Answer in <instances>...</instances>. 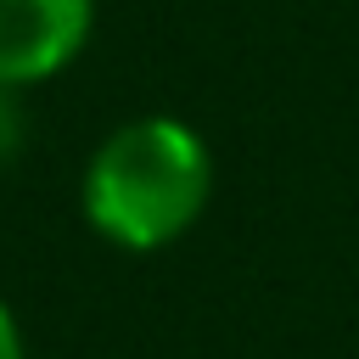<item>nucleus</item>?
<instances>
[{"mask_svg":"<svg viewBox=\"0 0 359 359\" xmlns=\"http://www.w3.org/2000/svg\"><path fill=\"white\" fill-rule=\"evenodd\" d=\"M213 196V157L208 140L168 118L146 112L118 123L84 163V219L107 247L123 252H157L174 247Z\"/></svg>","mask_w":359,"mask_h":359,"instance_id":"1","label":"nucleus"},{"mask_svg":"<svg viewBox=\"0 0 359 359\" xmlns=\"http://www.w3.org/2000/svg\"><path fill=\"white\" fill-rule=\"evenodd\" d=\"M28 140V118H22V90L17 84H0V168L22 151Z\"/></svg>","mask_w":359,"mask_h":359,"instance_id":"3","label":"nucleus"},{"mask_svg":"<svg viewBox=\"0 0 359 359\" xmlns=\"http://www.w3.org/2000/svg\"><path fill=\"white\" fill-rule=\"evenodd\" d=\"M0 359H28V348H22V325H17V314L6 309V297H0Z\"/></svg>","mask_w":359,"mask_h":359,"instance_id":"4","label":"nucleus"},{"mask_svg":"<svg viewBox=\"0 0 359 359\" xmlns=\"http://www.w3.org/2000/svg\"><path fill=\"white\" fill-rule=\"evenodd\" d=\"M95 0H0V84H45L79 62Z\"/></svg>","mask_w":359,"mask_h":359,"instance_id":"2","label":"nucleus"}]
</instances>
